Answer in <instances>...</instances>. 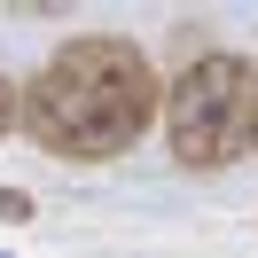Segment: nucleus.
<instances>
[{
    "mask_svg": "<svg viewBox=\"0 0 258 258\" xmlns=\"http://www.w3.org/2000/svg\"><path fill=\"white\" fill-rule=\"evenodd\" d=\"M250 149H258V94H250Z\"/></svg>",
    "mask_w": 258,
    "mask_h": 258,
    "instance_id": "obj_5",
    "label": "nucleus"
},
{
    "mask_svg": "<svg viewBox=\"0 0 258 258\" xmlns=\"http://www.w3.org/2000/svg\"><path fill=\"white\" fill-rule=\"evenodd\" d=\"M164 117L157 63L125 32H71L24 86V133L63 164H110Z\"/></svg>",
    "mask_w": 258,
    "mask_h": 258,
    "instance_id": "obj_1",
    "label": "nucleus"
},
{
    "mask_svg": "<svg viewBox=\"0 0 258 258\" xmlns=\"http://www.w3.org/2000/svg\"><path fill=\"white\" fill-rule=\"evenodd\" d=\"M8 125H24V86L0 71V133H8Z\"/></svg>",
    "mask_w": 258,
    "mask_h": 258,
    "instance_id": "obj_3",
    "label": "nucleus"
},
{
    "mask_svg": "<svg viewBox=\"0 0 258 258\" xmlns=\"http://www.w3.org/2000/svg\"><path fill=\"white\" fill-rule=\"evenodd\" d=\"M32 211H39V204H32L24 188H0V219H8V227H16V219H32Z\"/></svg>",
    "mask_w": 258,
    "mask_h": 258,
    "instance_id": "obj_4",
    "label": "nucleus"
},
{
    "mask_svg": "<svg viewBox=\"0 0 258 258\" xmlns=\"http://www.w3.org/2000/svg\"><path fill=\"white\" fill-rule=\"evenodd\" d=\"M250 94L258 71L242 55L211 47L164 86V141H172V164L188 172H219V164L250 157Z\"/></svg>",
    "mask_w": 258,
    "mask_h": 258,
    "instance_id": "obj_2",
    "label": "nucleus"
},
{
    "mask_svg": "<svg viewBox=\"0 0 258 258\" xmlns=\"http://www.w3.org/2000/svg\"><path fill=\"white\" fill-rule=\"evenodd\" d=\"M0 258H8V250H0Z\"/></svg>",
    "mask_w": 258,
    "mask_h": 258,
    "instance_id": "obj_6",
    "label": "nucleus"
}]
</instances>
